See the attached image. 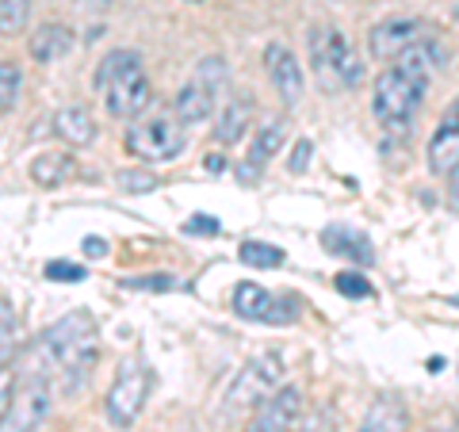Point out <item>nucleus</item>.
Returning <instances> with one entry per match:
<instances>
[{
  "label": "nucleus",
  "mask_w": 459,
  "mask_h": 432,
  "mask_svg": "<svg viewBox=\"0 0 459 432\" xmlns=\"http://www.w3.org/2000/svg\"><path fill=\"white\" fill-rule=\"evenodd\" d=\"M123 142H126V153L138 157V161L165 165V161H177L184 146H188V126L177 115H153L146 123H134Z\"/></svg>",
  "instance_id": "nucleus-5"
},
{
  "label": "nucleus",
  "mask_w": 459,
  "mask_h": 432,
  "mask_svg": "<svg viewBox=\"0 0 459 432\" xmlns=\"http://www.w3.org/2000/svg\"><path fill=\"white\" fill-rule=\"evenodd\" d=\"M54 134L62 138L65 146H74V150L92 146V142H96V119H92V111L84 108V104H65L62 111L54 115Z\"/></svg>",
  "instance_id": "nucleus-17"
},
{
  "label": "nucleus",
  "mask_w": 459,
  "mask_h": 432,
  "mask_svg": "<svg viewBox=\"0 0 459 432\" xmlns=\"http://www.w3.org/2000/svg\"><path fill=\"white\" fill-rule=\"evenodd\" d=\"M16 337H20L16 307H12L8 298H0V367L12 364V352H16Z\"/></svg>",
  "instance_id": "nucleus-23"
},
{
  "label": "nucleus",
  "mask_w": 459,
  "mask_h": 432,
  "mask_svg": "<svg viewBox=\"0 0 459 432\" xmlns=\"http://www.w3.org/2000/svg\"><path fill=\"white\" fill-rule=\"evenodd\" d=\"M184 229H188V234H214V229H219V222H214V219H192Z\"/></svg>",
  "instance_id": "nucleus-35"
},
{
  "label": "nucleus",
  "mask_w": 459,
  "mask_h": 432,
  "mask_svg": "<svg viewBox=\"0 0 459 432\" xmlns=\"http://www.w3.org/2000/svg\"><path fill=\"white\" fill-rule=\"evenodd\" d=\"M291 432H337V421L325 410H314V413H299Z\"/></svg>",
  "instance_id": "nucleus-28"
},
{
  "label": "nucleus",
  "mask_w": 459,
  "mask_h": 432,
  "mask_svg": "<svg viewBox=\"0 0 459 432\" xmlns=\"http://www.w3.org/2000/svg\"><path fill=\"white\" fill-rule=\"evenodd\" d=\"M119 184H123L126 192H153L157 188V177H153V172H123Z\"/></svg>",
  "instance_id": "nucleus-31"
},
{
  "label": "nucleus",
  "mask_w": 459,
  "mask_h": 432,
  "mask_svg": "<svg viewBox=\"0 0 459 432\" xmlns=\"http://www.w3.org/2000/svg\"><path fill=\"white\" fill-rule=\"evenodd\" d=\"M425 89L429 84L410 77L406 69H383V73L376 77V92H371V111H376V119L383 131L391 134H406L410 123L418 119L421 111V99H425Z\"/></svg>",
  "instance_id": "nucleus-2"
},
{
  "label": "nucleus",
  "mask_w": 459,
  "mask_h": 432,
  "mask_svg": "<svg viewBox=\"0 0 459 432\" xmlns=\"http://www.w3.org/2000/svg\"><path fill=\"white\" fill-rule=\"evenodd\" d=\"M150 386H153V376H150V364L142 356H126L119 371L111 379V391L104 398V413L115 428H131L142 410H146V398H150Z\"/></svg>",
  "instance_id": "nucleus-4"
},
{
  "label": "nucleus",
  "mask_w": 459,
  "mask_h": 432,
  "mask_svg": "<svg viewBox=\"0 0 459 432\" xmlns=\"http://www.w3.org/2000/svg\"><path fill=\"white\" fill-rule=\"evenodd\" d=\"M234 314L246 322H264V325H291L299 318V298L291 295H272L261 283H238L234 287Z\"/></svg>",
  "instance_id": "nucleus-8"
},
{
  "label": "nucleus",
  "mask_w": 459,
  "mask_h": 432,
  "mask_svg": "<svg viewBox=\"0 0 459 432\" xmlns=\"http://www.w3.org/2000/svg\"><path fill=\"white\" fill-rule=\"evenodd\" d=\"M337 291L344 298H368L371 295V283L352 268V272H341V276H337Z\"/></svg>",
  "instance_id": "nucleus-30"
},
{
  "label": "nucleus",
  "mask_w": 459,
  "mask_h": 432,
  "mask_svg": "<svg viewBox=\"0 0 459 432\" xmlns=\"http://www.w3.org/2000/svg\"><path fill=\"white\" fill-rule=\"evenodd\" d=\"M123 287H131V291H184V280L169 276V272H150V276L123 280Z\"/></svg>",
  "instance_id": "nucleus-27"
},
{
  "label": "nucleus",
  "mask_w": 459,
  "mask_h": 432,
  "mask_svg": "<svg viewBox=\"0 0 459 432\" xmlns=\"http://www.w3.org/2000/svg\"><path fill=\"white\" fill-rule=\"evenodd\" d=\"M310 65H314V77H318L329 92H341V89H356L364 81V65L356 50L349 47L337 27H314L310 31Z\"/></svg>",
  "instance_id": "nucleus-3"
},
{
  "label": "nucleus",
  "mask_w": 459,
  "mask_h": 432,
  "mask_svg": "<svg viewBox=\"0 0 459 432\" xmlns=\"http://www.w3.org/2000/svg\"><path fill=\"white\" fill-rule=\"evenodd\" d=\"M249 123H253V96H246V92L230 96V104L219 111V123H214V142L238 146L241 134L249 131Z\"/></svg>",
  "instance_id": "nucleus-20"
},
{
  "label": "nucleus",
  "mask_w": 459,
  "mask_h": 432,
  "mask_svg": "<svg viewBox=\"0 0 459 432\" xmlns=\"http://www.w3.org/2000/svg\"><path fill=\"white\" fill-rule=\"evenodd\" d=\"M42 276L54 280V283H81L89 272H84L81 264H69V261H50L47 268H42Z\"/></svg>",
  "instance_id": "nucleus-29"
},
{
  "label": "nucleus",
  "mask_w": 459,
  "mask_h": 432,
  "mask_svg": "<svg viewBox=\"0 0 459 432\" xmlns=\"http://www.w3.org/2000/svg\"><path fill=\"white\" fill-rule=\"evenodd\" d=\"M20 89H23V69L16 62H0V115H8L20 104Z\"/></svg>",
  "instance_id": "nucleus-26"
},
{
  "label": "nucleus",
  "mask_w": 459,
  "mask_h": 432,
  "mask_svg": "<svg viewBox=\"0 0 459 432\" xmlns=\"http://www.w3.org/2000/svg\"><path fill=\"white\" fill-rule=\"evenodd\" d=\"M283 142H287V126H283L280 115L276 119H264L261 126H256L253 146H249V161L241 165V180H253L256 172H264V165L283 150Z\"/></svg>",
  "instance_id": "nucleus-14"
},
{
  "label": "nucleus",
  "mask_w": 459,
  "mask_h": 432,
  "mask_svg": "<svg viewBox=\"0 0 459 432\" xmlns=\"http://www.w3.org/2000/svg\"><path fill=\"white\" fill-rule=\"evenodd\" d=\"M100 359V333L89 310L65 314L62 322H54L47 333L35 341L31 359H27L23 371H35V376L57 379L65 391H74L84 379L92 376Z\"/></svg>",
  "instance_id": "nucleus-1"
},
{
  "label": "nucleus",
  "mask_w": 459,
  "mask_h": 432,
  "mask_svg": "<svg viewBox=\"0 0 459 432\" xmlns=\"http://www.w3.org/2000/svg\"><path fill=\"white\" fill-rule=\"evenodd\" d=\"M31 23V0H0V35L12 39Z\"/></svg>",
  "instance_id": "nucleus-24"
},
{
  "label": "nucleus",
  "mask_w": 459,
  "mask_h": 432,
  "mask_svg": "<svg viewBox=\"0 0 459 432\" xmlns=\"http://www.w3.org/2000/svg\"><path fill=\"white\" fill-rule=\"evenodd\" d=\"M81 249H84V256L100 261V256H108V241H104V238H96V234H89V238L81 241Z\"/></svg>",
  "instance_id": "nucleus-34"
},
{
  "label": "nucleus",
  "mask_w": 459,
  "mask_h": 432,
  "mask_svg": "<svg viewBox=\"0 0 459 432\" xmlns=\"http://www.w3.org/2000/svg\"><path fill=\"white\" fill-rule=\"evenodd\" d=\"M54 413V379L23 371L16 383L4 417H0V432H39Z\"/></svg>",
  "instance_id": "nucleus-6"
},
{
  "label": "nucleus",
  "mask_w": 459,
  "mask_h": 432,
  "mask_svg": "<svg viewBox=\"0 0 459 432\" xmlns=\"http://www.w3.org/2000/svg\"><path fill=\"white\" fill-rule=\"evenodd\" d=\"M299 413H303V391H299V386H276V391L256 406L249 432H291Z\"/></svg>",
  "instance_id": "nucleus-10"
},
{
  "label": "nucleus",
  "mask_w": 459,
  "mask_h": 432,
  "mask_svg": "<svg viewBox=\"0 0 459 432\" xmlns=\"http://www.w3.org/2000/svg\"><path fill=\"white\" fill-rule=\"evenodd\" d=\"M283 383V356L280 352H261L256 359H249L246 367L238 371V379L230 383L226 391V410H256L261 402Z\"/></svg>",
  "instance_id": "nucleus-7"
},
{
  "label": "nucleus",
  "mask_w": 459,
  "mask_h": 432,
  "mask_svg": "<svg viewBox=\"0 0 459 432\" xmlns=\"http://www.w3.org/2000/svg\"><path fill=\"white\" fill-rule=\"evenodd\" d=\"M16 383H20V376H16V367H0V417H4V410H8V402H12V394H16Z\"/></svg>",
  "instance_id": "nucleus-32"
},
{
  "label": "nucleus",
  "mask_w": 459,
  "mask_h": 432,
  "mask_svg": "<svg viewBox=\"0 0 459 432\" xmlns=\"http://www.w3.org/2000/svg\"><path fill=\"white\" fill-rule=\"evenodd\" d=\"M138 77H146L142 54L119 47V50H108L104 57H100V65H96V77H92V81H96V92L104 96V92L119 89V84H126V81H138Z\"/></svg>",
  "instance_id": "nucleus-13"
},
{
  "label": "nucleus",
  "mask_w": 459,
  "mask_h": 432,
  "mask_svg": "<svg viewBox=\"0 0 459 432\" xmlns=\"http://www.w3.org/2000/svg\"><path fill=\"white\" fill-rule=\"evenodd\" d=\"M322 245L333 256H344V261H352V264H371L376 261V249H371L368 234H360V229H352V226H325L322 229Z\"/></svg>",
  "instance_id": "nucleus-18"
},
{
  "label": "nucleus",
  "mask_w": 459,
  "mask_h": 432,
  "mask_svg": "<svg viewBox=\"0 0 459 432\" xmlns=\"http://www.w3.org/2000/svg\"><path fill=\"white\" fill-rule=\"evenodd\" d=\"M455 165H459V99L444 111L437 134L429 138V168H433L437 177H448Z\"/></svg>",
  "instance_id": "nucleus-12"
},
{
  "label": "nucleus",
  "mask_w": 459,
  "mask_h": 432,
  "mask_svg": "<svg viewBox=\"0 0 459 432\" xmlns=\"http://www.w3.org/2000/svg\"><path fill=\"white\" fill-rule=\"evenodd\" d=\"M74 31H69L65 23H42L39 31H31V42H27V50H31V57L39 65H54L62 62V57L74 50Z\"/></svg>",
  "instance_id": "nucleus-19"
},
{
  "label": "nucleus",
  "mask_w": 459,
  "mask_h": 432,
  "mask_svg": "<svg viewBox=\"0 0 459 432\" xmlns=\"http://www.w3.org/2000/svg\"><path fill=\"white\" fill-rule=\"evenodd\" d=\"M214 96H219V89L214 84H207L204 77L188 81L184 89L177 92V104H172V115L184 123V126H195V123H207L214 115Z\"/></svg>",
  "instance_id": "nucleus-15"
},
{
  "label": "nucleus",
  "mask_w": 459,
  "mask_h": 432,
  "mask_svg": "<svg viewBox=\"0 0 459 432\" xmlns=\"http://www.w3.org/2000/svg\"><path fill=\"white\" fill-rule=\"evenodd\" d=\"M406 425H410L406 406H402L398 398L383 394V398H376L368 406L364 421H360V428H356V432H406Z\"/></svg>",
  "instance_id": "nucleus-21"
},
{
  "label": "nucleus",
  "mask_w": 459,
  "mask_h": 432,
  "mask_svg": "<svg viewBox=\"0 0 459 432\" xmlns=\"http://www.w3.org/2000/svg\"><path fill=\"white\" fill-rule=\"evenodd\" d=\"M241 261H246L249 268H280L287 256L280 245H268V241H241Z\"/></svg>",
  "instance_id": "nucleus-25"
},
{
  "label": "nucleus",
  "mask_w": 459,
  "mask_h": 432,
  "mask_svg": "<svg viewBox=\"0 0 459 432\" xmlns=\"http://www.w3.org/2000/svg\"><path fill=\"white\" fill-rule=\"evenodd\" d=\"M310 153H314L310 138H299V142H295V153H291V172H303V168L310 165Z\"/></svg>",
  "instance_id": "nucleus-33"
},
{
  "label": "nucleus",
  "mask_w": 459,
  "mask_h": 432,
  "mask_svg": "<svg viewBox=\"0 0 459 432\" xmlns=\"http://www.w3.org/2000/svg\"><path fill=\"white\" fill-rule=\"evenodd\" d=\"M74 172H77V161L69 153L47 150V153H39L35 161H31V180L42 184V188H62V184L74 177Z\"/></svg>",
  "instance_id": "nucleus-22"
},
{
  "label": "nucleus",
  "mask_w": 459,
  "mask_h": 432,
  "mask_svg": "<svg viewBox=\"0 0 459 432\" xmlns=\"http://www.w3.org/2000/svg\"><path fill=\"white\" fill-rule=\"evenodd\" d=\"M104 4H123V0H104Z\"/></svg>",
  "instance_id": "nucleus-37"
},
{
  "label": "nucleus",
  "mask_w": 459,
  "mask_h": 432,
  "mask_svg": "<svg viewBox=\"0 0 459 432\" xmlns=\"http://www.w3.org/2000/svg\"><path fill=\"white\" fill-rule=\"evenodd\" d=\"M429 31L421 20H410V16H394V20H383L371 27L368 35V50L376 62H394V57L406 54L413 42H421Z\"/></svg>",
  "instance_id": "nucleus-9"
},
{
  "label": "nucleus",
  "mask_w": 459,
  "mask_h": 432,
  "mask_svg": "<svg viewBox=\"0 0 459 432\" xmlns=\"http://www.w3.org/2000/svg\"><path fill=\"white\" fill-rule=\"evenodd\" d=\"M184 4H204V0H184Z\"/></svg>",
  "instance_id": "nucleus-36"
},
{
  "label": "nucleus",
  "mask_w": 459,
  "mask_h": 432,
  "mask_svg": "<svg viewBox=\"0 0 459 432\" xmlns=\"http://www.w3.org/2000/svg\"><path fill=\"white\" fill-rule=\"evenodd\" d=\"M150 104H153V84L146 77L126 81V84H119V89L104 92V108H108L111 119H138Z\"/></svg>",
  "instance_id": "nucleus-16"
},
{
  "label": "nucleus",
  "mask_w": 459,
  "mask_h": 432,
  "mask_svg": "<svg viewBox=\"0 0 459 432\" xmlns=\"http://www.w3.org/2000/svg\"><path fill=\"white\" fill-rule=\"evenodd\" d=\"M264 69H268V77L272 84H276V92L283 104H299L307 92V77H303V65H299V57L283 47V42H268L264 47Z\"/></svg>",
  "instance_id": "nucleus-11"
}]
</instances>
